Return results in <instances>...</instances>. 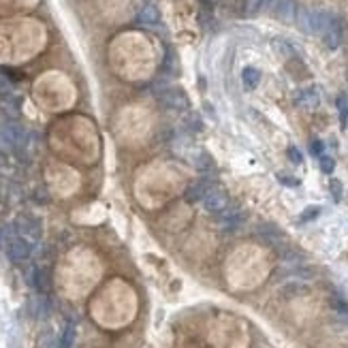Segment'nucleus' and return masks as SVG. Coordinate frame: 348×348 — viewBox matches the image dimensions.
<instances>
[{
	"mask_svg": "<svg viewBox=\"0 0 348 348\" xmlns=\"http://www.w3.org/2000/svg\"><path fill=\"white\" fill-rule=\"evenodd\" d=\"M158 101L171 111H188L190 109V101L186 97V92L182 88H175V86H165L160 92H156Z\"/></svg>",
	"mask_w": 348,
	"mask_h": 348,
	"instance_id": "f03ea898",
	"label": "nucleus"
},
{
	"mask_svg": "<svg viewBox=\"0 0 348 348\" xmlns=\"http://www.w3.org/2000/svg\"><path fill=\"white\" fill-rule=\"evenodd\" d=\"M320 207L318 205H310V207H306L304 212H301V216H299V222H312V220H316L318 216H320Z\"/></svg>",
	"mask_w": 348,
	"mask_h": 348,
	"instance_id": "412c9836",
	"label": "nucleus"
},
{
	"mask_svg": "<svg viewBox=\"0 0 348 348\" xmlns=\"http://www.w3.org/2000/svg\"><path fill=\"white\" fill-rule=\"evenodd\" d=\"M297 9H299V5L295 0H275L273 7H271V13L284 24H295Z\"/></svg>",
	"mask_w": 348,
	"mask_h": 348,
	"instance_id": "0eeeda50",
	"label": "nucleus"
},
{
	"mask_svg": "<svg viewBox=\"0 0 348 348\" xmlns=\"http://www.w3.org/2000/svg\"><path fill=\"white\" fill-rule=\"evenodd\" d=\"M335 19H338V15L331 13V11H327V9L299 7L295 24L299 26V30L306 32V34H312V37H322Z\"/></svg>",
	"mask_w": 348,
	"mask_h": 348,
	"instance_id": "f257e3e1",
	"label": "nucleus"
},
{
	"mask_svg": "<svg viewBox=\"0 0 348 348\" xmlns=\"http://www.w3.org/2000/svg\"><path fill=\"white\" fill-rule=\"evenodd\" d=\"M226 205H229V195H226V190H222L218 186H216L212 193L201 201V207L205 210L207 214H214V216L222 214L226 210Z\"/></svg>",
	"mask_w": 348,
	"mask_h": 348,
	"instance_id": "423d86ee",
	"label": "nucleus"
},
{
	"mask_svg": "<svg viewBox=\"0 0 348 348\" xmlns=\"http://www.w3.org/2000/svg\"><path fill=\"white\" fill-rule=\"evenodd\" d=\"M75 338H77V327H75V322L68 320L62 329V333H60V338H58V348H73Z\"/></svg>",
	"mask_w": 348,
	"mask_h": 348,
	"instance_id": "4468645a",
	"label": "nucleus"
},
{
	"mask_svg": "<svg viewBox=\"0 0 348 348\" xmlns=\"http://www.w3.org/2000/svg\"><path fill=\"white\" fill-rule=\"evenodd\" d=\"M15 90H13V83H11L3 73H0V99L3 101H13V94Z\"/></svg>",
	"mask_w": 348,
	"mask_h": 348,
	"instance_id": "a211bd4d",
	"label": "nucleus"
},
{
	"mask_svg": "<svg viewBox=\"0 0 348 348\" xmlns=\"http://www.w3.org/2000/svg\"><path fill=\"white\" fill-rule=\"evenodd\" d=\"M214 188H216V179H214L212 175H203V177L195 179V182L186 188V195H184V197H186L188 203H199V201L205 199Z\"/></svg>",
	"mask_w": 348,
	"mask_h": 348,
	"instance_id": "39448f33",
	"label": "nucleus"
},
{
	"mask_svg": "<svg viewBox=\"0 0 348 348\" xmlns=\"http://www.w3.org/2000/svg\"><path fill=\"white\" fill-rule=\"evenodd\" d=\"M338 113H340V124L342 128H348V99L344 97V94H340L338 97Z\"/></svg>",
	"mask_w": 348,
	"mask_h": 348,
	"instance_id": "aec40b11",
	"label": "nucleus"
},
{
	"mask_svg": "<svg viewBox=\"0 0 348 348\" xmlns=\"http://www.w3.org/2000/svg\"><path fill=\"white\" fill-rule=\"evenodd\" d=\"M308 291V286L306 284H299V282H289V284H284L282 289H280V293L284 295V297H293V295H304Z\"/></svg>",
	"mask_w": 348,
	"mask_h": 348,
	"instance_id": "6ab92c4d",
	"label": "nucleus"
},
{
	"mask_svg": "<svg viewBox=\"0 0 348 348\" xmlns=\"http://www.w3.org/2000/svg\"><path fill=\"white\" fill-rule=\"evenodd\" d=\"M203 128H205V124H203V120H201L199 113H193V111H190V113L184 118V130H186V133L197 135V133H201Z\"/></svg>",
	"mask_w": 348,
	"mask_h": 348,
	"instance_id": "dca6fc26",
	"label": "nucleus"
},
{
	"mask_svg": "<svg viewBox=\"0 0 348 348\" xmlns=\"http://www.w3.org/2000/svg\"><path fill=\"white\" fill-rule=\"evenodd\" d=\"M13 237L11 233H7V229H3V226H0V250L5 252V248H7V244H9V239Z\"/></svg>",
	"mask_w": 348,
	"mask_h": 348,
	"instance_id": "cd10ccee",
	"label": "nucleus"
},
{
	"mask_svg": "<svg viewBox=\"0 0 348 348\" xmlns=\"http://www.w3.org/2000/svg\"><path fill=\"white\" fill-rule=\"evenodd\" d=\"M203 109H205V113H207L210 118H216V111H214V107H212V105H210L207 101H205V103H203Z\"/></svg>",
	"mask_w": 348,
	"mask_h": 348,
	"instance_id": "c85d7f7f",
	"label": "nucleus"
},
{
	"mask_svg": "<svg viewBox=\"0 0 348 348\" xmlns=\"http://www.w3.org/2000/svg\"><path fill=\"white\" fill-rule=\"evenodd\" d=\"M242 83L246 90H257L261 83V71L257 66H244L242 71Z\"/></svg>",
	"mask_w": 348,
	"mask_h": 348,
	"instance_id": "ddd939ff",
	"label": "nucleus"
},
{
	"mask_svg": "<svg viewBox=\"0 0 348 348\" xmlns=\"http://www.w3.org/2000/svg\"><path fill=\"white\" fill-rule=\"evenodd\" d=\"M193 165H195V169H197L199 173H203V175H210V173L216 169V160L212 158V154H210L207 150H199V152H195Z\"/></svg>",
	"mask_w": 348,
	"mask_h": 348,
	"instance_id": "1a4fd4ad",
	"label": "nucleus"
},
{
	"mask_svg": "<svg viewBox=\"0 0 348 348\" xmlns=\"http://www.w3.org/2000/svg\"><path fill=\"white\" fill-rule=\"evenodd\" d=\"M280 184L282 186H289V188H297L299 186V179L297 177H291V175H278Z\"/></svg>",
	"mask_w": 348,
	"mask_h": 348,
	"instance_id": "bb28decb",
	"label": "nucleus"
},
{
	"mask_svg": "<svg viewBox=\"0 0 348 348\" xmlns=\"http://www.w3.org/2000/svg\"><path fill=\"white\" fill-rule=\"evenodd\" d=\"M310 152L314 156H318V158L320 156H325V143H322L320 139H312L310 141Z\"/></svg>",
	"mask_w": 348,
	"mask_h": 348,
	"instance_id": "a878e982",
	"label": "nucleus"
},
{
	"mask_svg": "<svg viewBox=\"0 0 348 348\" xmlns=\"http://www.w3.org/2000/svg\"><path fill=\"white\" fill-rule=\"evenodd\" d=\"M286 154H289V160H291L293 165H304V154L299 152V148L291 146L289 150H286Z\"/></svg>",
	"mask_w": 348,
	"mask_h": 348,
	"instance_id": "393cba45",
	"label": "nucleus"
},
{
	"mask_svg": "<svg viewBox=\"0 0 348 348\" xmlns=\"http://www.w3.org/2000/svg\"><path fill=\"white\" fill-rule=\"evenodd\" d=\"M318 165H320V171L322 173H333V169H335V160L331 158V156H320L318 158Z\"/></svg>",
	"mask_w": 348,
	"mask_h": 348,
	"instance_id": "b1692460",
	"label": "nucleus"
},
{
	"mask_svg": "<svg viewBox=\"0 0 348 348\" xmlns=\"http://www.w3.org/2000/svg\"><path fill=\"white\" fill-rule=\"evenodd\" d=\"M163 71H165V75H171V77L177 75V58H175V52L171 50V47H165Z\"/></svg>",
	"mask_w": 348,
	"mask_h": 348,
	"instance_id": "2eb2a0df",
	"label": "nucleus"
},
{
	"mask_svg": "<svg viewBox=\"0 0 348 348\" xmlns=\"http://www.w3.org/2000/svg\"><path fill=\"white\" fill-rule=\"evenodd\" d=\"M5 254L13 261V263H24L32 257V242H28L26 237L13 235L9 239V244L5 248Z\"/></svg>",
	"mask_w": 348,
	"mask_h": 348,
	"instance_id": "20e7f679",
	"label": "nucleus"
},
{
	"mask_svg": "<svg viewBox=\"0 0 348 348\" xmlns=\"http://www.w3.org/2000/svg\"><path fill=\"white\" fill-rule=\"evenodd\" d=\"M15 231L21 235V237H26L28 242H39L41 239V235H43V222H41V218L39 216H32V214H21V216H17L15 218Z\"/></svg>",
	"mask_w": 348,
	"mask_h": 348,
	"instance_id": "7ed1b4c3",
	"label": "nucleus"
},
{
	"mask_svg": "<svg viewBox=\"0 0 348 348\" xmlns=\"http://www.w3.org/2000/svg\"><path fill=\"white\" fill-rule=\"evenodd\" d=\"M329 193L333 197V201H342V195H344V186L340 179H331L329 182Z\"/></svg>",
	"mask_w": 348,
	"mask_h": 348,
	"instance_id": "5701e85b",
	"label": "nucleus"
},
{
	"mask_svg": "<svg viewBox=\"0 0 348 348\" xmlns=\"http://www.w3.org/2000/svg\"><path fill=\"white\" fill-rule=\"evenodd\" d=\"M322 43H325L329 50H338L342 45V21H340V17L331 24L325 34H322Z\"/></svg>",
	"mask_w": 348,
	"mask_h": 348,
	"instance_id": "9d476101",
	"label": "nucleus"
},
{
	"mask_svg": "<svg viewBox=\"0 0 348 348\" xmlns=\"http://www.w3.org/2000/svg\"><path fill=\"white\" fill-rule=\"evenodd\" d=\"M263 11V0H244V13L246 15H257Z\"/></svg>",
	"mask_w": 348,
	"mask_h": 348,
	"instance_id": "4be33fe9",
	"label": "nucleus"
},
{
	"mask_svg": "<svg viewBox=\"0 0 348 348\" xmlns=\"http://www.w3.org/2000/svg\"><path fill=\"white\" fill-rule=\"evenodd\" d=\"M271 47H273V52L278 54L282 60H286V58H293V56H295L293 45H291L289 41H284V39H275V41L271 43Z\"/></svg>",
	"mask_w": 348,
	"mask_h": 348,
	"instance_id": "f3484780",
	"label": "nucleus"
},
{
	"mask_svg": "<svg viewBox=\"0 0 348 348\" xmlns=\"http://www.w3.org/2000/svg\"><path fill=\"white\" fill-rule=\"evenodd\" d=\"M220 222H222V229H224V231H237L239 224L246 222V214H244L242 210H231V212H226V214L222 212Z\"/></svg>",
	"mask_w": 348,
	"mask_h": 348,
	"instance_id": "f8f14e48",
	"label": "nucleus"
},
{
	"mask_svg": "<svg viewBox=\"0 0 348 348\" xmlns=\"http://www.w3.org/2000/svg\"><path fill=\"white\" fill-rule=\"evenodd\" d=\"M137 19L141 26H148V28H156L160 24V11L156 9L154 5H146L139 13H137Z\"/></svg>",
	"mask_w": 348,
	"mask_h": 348,
	"instance_id": "9b49d317",
	"label": "nucleus"
},
{
	"mask_svg": "<svg viewBox=\"0 0 348 348\" xmlns=\"http://www.w3.org/2000/svg\"><path fill=\"white\" fill-rule=\"evenodd\" d=\"M320 103V90L316 86H308L301 88L295 94V105L297 107H304V109H314Z\"/></svg>",
	"mask_w": 348,
	"mask_h": 348,
	"instance_id": "6e6552de",
	"label": "nucleus"
}]
</instances>
